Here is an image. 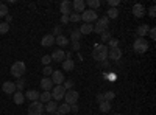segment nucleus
Returning <instances> with one entry per match:
<instances>
[{"instance_id": "f257e3e1", "label": "nucleus", "mask_w": 156, "mask_h": 115, "mask_svg": "<svg viewBox=\"0 0 156 115\" xmlns=\"http://www.w3.org/2000/svg\"><path fill=\"white\" fill-rule=\"evenodd\" d=\"M108 47L105 44H98L94 47L92 50V58L97 61V62H103V61H106L108 59Z\"/></svg>"}, {"instance_id": "f03ea898", "label": "nucleus", "mask_w": 156, "mask_h": 115, "mask_svg": "<svg viewBox=\"0 0 156 115\" xmlns=\"http://www.w3.org/2000/svg\"><path fill=\"white\" fill-rule=\"evenodd\" d=\"M9 72H11V75L14 76V78H22V75H25V72H27L25 62H22V61H16V62L11 66Z\"/></svg>"}, {"instance_id": "7ed1b4c3", "label": "nucleus", "mask_w": 156, "mask_h": 115, "mask_svg": "<svg viewBox=\"0 0 156 115\" xmlns=\"http://www.w3.org/2000/svg\"><path fill=\"white\" fill-rule=\"evenodd\" d=\"M108 25H109V19L106 16L97 19V25H94V33L101 34L103 31H108Z\"/></svg>"}, {"instance_id": "20e7f679", "label": "nucleus", "mask_w": 156, "mask_h": 115, "mask_svg": "<svg viewBox=\"0 0 156 115\" xmlns=\"http://www.w3.org/2000/svg\"><path fill=\"white\" fill-rule=\"evenodd\" d=\"M28 115H42L44 113V104L41 101H33L28 106Z\"/></svg>"}, {"instance_id": "39448f33", "label": "nucleus", "mask_w": 156, "mask_h": 115, "mask_svg": "<svg viewBox=\"0 0 156 115\" xmlns=\"http://www.w3.org/2000/svg\"><path fill=\"white\" fill-rule=\"evenodd\" d=\"M134 52L136 53H145L148 50V42L145 37H137V39L134 41Z\"/></svg>"}, {"instance_id": "423d86ee", "label": "nucleus", "mask_w": 156, "mask_h": 115, "mask_svg": "<svg viewBox=\"0 0 156 115\" xmlns=\"http://www.w3.org/2000/svg\"><path fill=\"white\" fill-rule=\"evenodd\" d=\"M78 98H80V93L76 90H66V95H64V103L72 106V104H76L78 103Z\"/></svg>"}, {"instance_id": "0eeeda50", "label": "nucleus", "mask_w": 156, "mask_h": 115, "mask_svg": "<svg viewBox=\"0 0 156 115\" xmlns=\"http://www.w3.org/2000/svg\"><path fill=\"white\" fill-rule=\"evenodd\" d=\"M50 93H51V100L58 103L59 100H64V95H66V89H64L62 86H55L53 89H51Z\"/></svg>"}, {"instance_id": "6e6552de", "label": "nucleus", "mask_w": 156, "mask_h": 115, "mask_svg": "<svg viewBox=\"0 0 156 115\" xmlns=\"http://www.w3.org/2000/svg\"><path fill=\"white\" fill-rule=\"evenodd\" d=\"M80 16H81V20H83L84 23H92V22H95V20H97V11H92V9H84Z\"/></svg>"}, {"instance_id": "1a4fd4ad", "label": "nucleus", "mask_w": 156, "mask_h": 115, "mask_svg": "<svg viewBox=\"0 0 156 115\" xmlns=\"http://www.w3.org/2000/svg\"><path fill=\"white\" fill-rule=\"evenodd\" d=\"M50 79H51V83L56 84V86H62V83L66 81V76H64V73L59 72V70H53V73H51V76H50Z\"/></svg>"}, {"instance_id": "9d476101", "label": "nucleus", "mask_w": 156, "mask_h": 115, "mask_svg": "<svg viewBox=\"0 0 156 115\" xmlns=\"http://www.w3.org/2000/svg\"><path fill=\"white\" fill-rule=\"evenodd\" d=\"M72 9H73V12H76V14H81V12L86 9V2L84 0H75V2H72Z\"/></svg>"}, {"instance_id": "9b49d317", "label": "nucleus", "mask_w": 156, "mask_h": 115, "mask_svg": "<svg viewBox=\"0 0 156 115\" xmlns=\"http://www.w3.org/2000/svg\"><path fill=\"white\" fill-rule=\"evenodd\" d=\"M108 58L112 59V61H120V59H122V50H120L119 47L109 48V50H108Z\"/></svg>"}, {"instance_id": "f8f14e48", "label": "nucleus", "mask_w": 156, "mask_h": 115, "mask_svg": "<svg viewBox=\"0 0 156 115\" xmlns=\"http://www.w3.org/2000/svg\"><path fill=\"white\" fill-rule=\"evenodd\" d=\"M59 11L62 12V16H70V12H72V2H69V0H64V2H61Z\"/></svg>"}, {"instance_id": "ddd939ff", "label": "nucleus", "mask_w": 156, "mask_h": 115, "mask_svg": "<svg viewBox=\"0 0 156 115\" xmlns=\"http://www.w3.org/2000/svg\"><path fill=\"white\" fill-rule=\"evenodd\" d=\"M2 90L8 95H12L14 92H17V89H16V84L14 83H11V81H5L2 84Z\"/></svg>"}, {"instance_id": "4468645a", "label": "nucleus", "mask_w": 156, "mask_h": 115, "mask_svg": "<svg viewBox=\"0 0 156 115\" xmlns=\"http://www.w3.org/2000/svg\"><path fill=\"white\" fill-rule=\"evenodd\" d=\"M50 58H51V61H55V62H62L64 59H66V52L58 48V50H55V52L50 55Z\"/></svg>"}, {"instance_id": "2eb2a0df", "label": "nucleus", "mask_w": 156, "mask_h": 115, "mask_svg": "<svg viewBox=\"0 0 156 115\" xmlns=\"http://www.w3.org/2000/svg\"><path fill=\"white\" fill-rule=\"evenodd\" d=\"M53 83H51V79L50 78H42L41 79V87H42V90L44 92H50L51 89H53Z\"/></svg>"}, {"instance_id": "dca6fc26", "label": "nucleus", "mask_w": 156, "mask_h": 115, "mask_svg": "<svg viewBox=\"0 0 156 115\" xmlns=\"http://www.w3.org/2000/svg\"><path fill=\"white\" fill-rule=\"evenodd\" d=\"M56 107H58V103L53 100H50L48 103H45L44 106V112H48V113H55L56 112Z\"/></svg>"}, {"instance_id": "f3484780", "label": "nucleus", "mask_w": 156, "mask_h": 115, "mask_svg": "<svg viewBox=\"0 0 156 115\" xmlns=\"http://www.w3.org/2000/svg\"><path fill=\"white\" fill-rule=\"evenodd\" d=\"M133 12H134L136 17H142V16L145 14V6L140 5V3H136V5L133 6Z\"/></svg>"}, {"instance_id": "a211bd4d", "label": "nucleus", "mask_w": 156, "mask_h": 115, "mask_svg": "<svg viewBox=\"0 0 156 115\" xmlns=\"http://www.w3.org/2000/svg\"><path fill=\"white\" fill-rule=\"evenodd\" d=\"M148 30H150V27H148L147 23H144V25H139L137 30H136V34H137L139 37H145V36L148 34Z\"/></svg>"}, {"instance_id": "6ab92c4d", "label": "nucleus", "mask_w": 156, "mask_h": 115, "mask_svg": "<svg viewBox=\"0 0 156 115\" xmlns=\"http://www.w3.org/2000/svg\"><path fill=\"white\" fill-rule=\"evenodd\" d=\"M70 112V106L69 104H66V103H62V104H58V107H56V115H66V113H69Z\"/></svg>"}, {"instance_id": "aec40b11", "label": "nucleus", "mask_w": 156, "mask_h": 115, "mask_svg": "<svg viewBox=\"0 0 156 115\" xmlns=\"http://www.w3.org/2000/svg\"><path fill=\"white\" fill-rule=\"evenodd\" d=\"M61 67H62L64 72H72L73 67H75V64H73L72 59H64V61L61 62Z\"/></svg>"}, {"instance_id": "412c9836", "label": "nucleus", "mask_w": 156, "mask_h": 115, "mask_svg": "<svg viewBox=\"0 0 156 115\" xmlns=\"http://www.w3.org/2000/svg\"><path fill=\"white\" fill-rule=\"evenodd\" d=\"M78 30H80L81 34H90V33H94V25L92 23H83Z\"/></svg>"}, {"instance_id": "4be33fe9", "label": "nucleus", "mask_w": 156, "mask_h": 115, "mask_svg": "<svg viewBox=\"0 0 156 115\" xmlns=\"http://www.w3.org/2000/svg\"><path fill=\"white\" fill-rule=\"evenodd\" d=\"M55 44H58V47H67L69 45V39L64 34H59L55 37Z\"/></svg>"}, {"instance_id": "5701e85b", "label": "nucleus", "mask_w": 156, "mask_h": 115, "mask_svg": "<svg viewBox=\"0 0 156 115\" xmlns=\"http://www.w3.org/2000/svg\"><path fill=\"white\" fill-rule=\"evenodd\" d=\"M41 44H42V47H51V45L55 44V37L51 36V34H45V36L42 37Z\"/></svg>"}, {"instance_id": "b1692460", "label": "nucleus", "mask_w": 156, "mask_h": 115, "mask_svg": "<svg viewBox=\"0 0 156 115\" xmlns=\"http://www.w3.org/2000/svg\"><path fill=\"white\" fill-rule=\"evenodd\" d=\"M12 101H14V103L16 104H22L23 103V101H25V95L22 93V92H14V93H12Z\"/></svg>"}, {"instance_id": "393cba45", "label": "nucleus", "mask_w": 156, "mask_h": 115, "mask_svg": "<svg viewBox=\"0 0 156 115\" xmlns=\"http://www.w3.org/2000/svg\"><path fill=\"white\" fill-rule=\"evenodd\" d=\"M25 98L30 100L31 103L33 101H39V92L37 90H28L27 93H25Z\"/></svg>"}, {"instance_id": "a878e982", "label": "nucleus", "mask_w": 156, "mask_h": 115, "mask_svg": "<svg viewBox=\"0 0 156 115\" xmlns=\"http://www.w3.org/2000/svg\"><path fill=\"white\" fill-rule=\"evenodd\" d=\"M83 37V34L80 33V30H72V33H70V39H72V42H80V39Z\"/></svg>"}, {"instance_id": "bb28decb", "label": "nucleus", "mask_w": 156, "mask_h": 115, "mask_svg": "<svg viewBox=\"0 0 156 115\" xmlns=\"http://www.w3.org/2000/svg\"><path fill=\"white\" fill-rule=\"evenodd\" d=\"M106 17L108 19H117V17H119V9H117V8H108Z\"/></svg>"}, {"instance_id": "cd10ccee", "label": "nucleus", "mask_w": 156, "mask_h": 115, "mask_svg": "<svg viewBox=\"0 0 156 115\" xmlns=\"http://www.w3.org/2000/svg\"><path fill=\"white\" fill-rule=\"evenodd\" d=\"M50 100H51V93H50V92H42V93H39V101H41L42 104L48 103Z\"/></svg>"}, {"instance_id": "c85d7f7f", "label": "nucleus", "mask_w": 156, "mask_h": 115, "mask_svg": "<svg viewBox=\"0 0 156 115\" xmlns=\"http://www.w3.org/2000/svg\"><path fill=\"white\" fill-rule=\"evenodd\" d=\"M98 107H100V112L106 113V112H109V110H111V103H109V101H103V103H100V104H98Z\"/></svg>"}, {"instance_id": "c756f323", "label": "nucleus", "mask_w": 156, "mask_h": 115, "mask_svg": "<svg viewBox=\"0 0 156 115\" xmlns=\"http://www.w3.org/2000/svg\"><path fill=\"white\" fill-rule=\"evenodd\" d=\"M86 5H89L90 8H92V11H95V9H98V8H100L101 2H100V0H87Z\"/></svg>"}, {"instance_id": "7c9ffc66", "label": "nucleus", "mask_w": 156, "mask_h": 115, "mask_svg": "<svg viewBox=\"0 0 156 115\" xmlns=\"http://www.w3.org/2000/svg\"><path fill=\"white\" fill-rule=\"evenodd\" d=\"M69 22H73V23H78V22H81V16L80 14H76V12H70V16H69Z\"/></svg>"}, {"instance_id": "2f4dec72", "label": "nucleus", "mask_w": 156, "mask_h": 115, "mask_svg": "<svg viewBox=\"0 0 156 115\" xmlns=\"http://www.w3.org/2000/svg\"><path fill=\"white\" fill-rule=\"evenodd\" d=\"M8 31H9V23L2 22V23H0V34H6Z\"/></svg>"}, {"instance_id": "473e14b6", "label": "nucleus", "mask_w": 156, "mask_h": 115, "mask_svg": "<svg viewBox=\"0 0 156 115\" xmlns=\"http://www.w3.org/2000/svg\"><path fill=\"white\" fill-rule=\"evenodd\" d=\"M100 36H101V37H100L101 42H109V39H111V33H109V31H103Z\"/></svg>"}, {"instance_id": "72a5a7b5", "label": "nucleus", "mask_w": 156, "mask_h": 115, "mask_svg": "<svg viewBox=\"0 0 156 115\" xmlns=\"http://www.w3.org/2000/svg\"><path fill=\"white\" fill-rule=\"evenodd\" d=\"M8 16V6L0 3V17H6Z\"/></svg>"}, {"instance_id": "f704fd0d", "label": "nucleus", "mask_w": 156, "mask_h": 115, "mask_svg": "<svg viewBox=\"0 0 156 115\" xmlns=\"http://www.w3.org/2000/svg\"><path fill=\"white\" fill-rule=\"evenodd\" d=\"M51 73H53V69H51L50 66H45L44 70H42V75H45V78H50Z\"/></svg>"}, {"instance_id": "c9c22d12", "label": "nucleus", "mask_w": 156, "mask_h": 115, "mask_svg": "<svg viewBox=\"0 0 156 115\" xmlns=\"http://www.w3.org/2000/svg\"><path fill=\"white\" fill-rule=\"evenodd\" d=\"M62 87L66 89V90H72V87H73V81L72 79H66L62 83Z\"/></svg>"}, {"instance_id": "e433bc0d", "label": "nucleus", "mask_w": 156, "mask_h": 115, "mask_svg": "<svg viewBox=\"0 0 156 115\" xmlns=\"http://www.w3.org/2000/svg\"><path fill=\"white\" fill-rule=\"evenodd\" d=\"M103 95H105V100H106V101H109V103H111V100H114V98H115V93H114V92H111V90L105 92Z\"/></svg>"}, {"instance_id": "4c0bfd02", "label": "nucleus", "mask_w": 156, "mask_h": 115, "mask_svg": "<svg viewBox=\"0 0 156 115\" xmlns=\"http://www.w3.org/2000/svg\"><path fill=\"white\" fill-rule=\"evenodd\" d=\"M14 84H16V89H17V90H19V92H22V89H23V86H25V81H23L22 78H19V79H17V83H14Z\"/></svg>"}, {"instance_id": "58836bf2", "label": "nucleus", "mask_w": 156, "mask_h": 115, "mask_svg": "<svg viewBox=\"0 0 156 115\" xmlns=\"http://www.w3.org/2000/svg\"><path fill=\"white\" fill-rule=\"evenodd\" d=\"M41 62L44 64V67H45V66H50V62H51V58H50V55H45V56H42Z\"/></svg>"}, {"instance_id": "ea45409f", "label": "nucleus", "mask_w": 156, "mask_h": 115, "mask_svg": "<svg viewBox=\"0 0 156 115\" xmlns=\"http://www.w3.org/2000/svg\"><path fill=\"white\" fill-rule=\"evenodd\" d=\"M61 31H62V30H61V27H59V25H56V27L53 28V33H51V36L56 37V36H59V34H61Z\"/></svg>"}, {"instance_id": "a19ab883", "label": "nucleus", "mask_w": 156, "mask_h": 115, "mask_svg": "<svg viewBox=\"0 0 156 115\" xmlns=\"http://www.w3.org/2000/svg\"><path fill=\"white\" fill-rule=\"evenodd\" d=\"M148 16L150 17H156V8H154V5H151L148 8Z\"/></svg>"}, {"instance_id": "79ce46f5", "label": "nucleus", "mask_w": 156, "mask_h": 115, "mask_svg": "<svg viewBox=\"0 0 156 115\" xmlns=\"http://www.w3.org/2000/svg\"><path fill=\"white\" fill-rule=\"evenodd\" d=\"M119 3H120V0H108V5H109V8H115Z\"/></svg>"}, {"instance_id": "37998d69", "label": "nucleus", "mask_w": 156, "mask_h": 115, "mask_svg": "<svg viewBox=\"0 0 156 115\" xmlns=\"http://www.w3.org/2000/svg\"><path fill=\"white\" fill-rule=\"evenodd\" d=\"M148 36L151 37V39H156V28H150L148 30Z\"/></svg>"}, {"instance_id": "c03bdc74", "label": "nucleus", "mask_w": 156, "mask_h": 115, "mask_svg": "<svg viewBox=\"0 0 156 115\" xmlns=\"http://www.w3.org/2000/svg\"><path fill=\"white\" fill-rule=\"evenodd\" d=\"M117 45H119V41H117V39H109V47L111 48H115Z\"/></svg>"}, {"instance_id": "a18cd8bd", "label": "nucleus", "mask_w": 156, "mask_h": 115, "mask_svg": "<svg viewBox=\"0 0 156 115\" xmlns=\"http://www.w3.org/2000/svg\"><path fill=\"white\" fill-rule=\"evenodd\" d=\"M103 101H106V100H105V95H103V93H98V95H97V103L100 104V103H103Z\"/></svg>"}, {"instance_id": "49530a36", "label": "nucleus", "mask_w": 156, "mask_h": 115, "mask_svg": "<svg viewBox=\"0 0 156 115\" xmlns=\"http://www.w3.org/2000/svg\"><path fill=\"white\" fill-rule=\"evenodd\" d=\"M78 109H80V107H78V104H72V106H70V112H72V113H76Z\"/></svg>"}, {"instance_id": "de8ad7c7", "label": "nucleus", "mask_w": 156, "mask_h": 115, "mask_svg": "<svg viewBox=\"0 0 156 115\" xmlns=\"http://www.w3.org/2000/svg\"><path fill=\"white\" fill-rule=\"evenodd\" d=\"M72 50H80V42H72Z\"/></svg>"}, {"instance_id": "09e8293b", "label": "nucleus", "mask_w": 156, "mask_h": 115, "mask_svg": "<svg viewBox=\"0 0 156 115\" xmlns=\"http://www.w3.org/2000/svg\"><path fill=\"white\" fill-rule=\"evenodd\" d=\"M61 23H69V16H62L61 17Z\"/></svg>"}, {"instance_id": "8fccbe9b", "label": "nucleus", "mask_w": 156, "mask_h": 115, "mask_svg": "<svg viewBox=\"0 0 156 115\" xmlns=\"http://www.w3.org/2000/svg\"><path fill=\"white\" fill-rule=\"evenodd\" d=\"M101 66H103V67H108V66H109V62H108V59H106V61H103V64H101Z\"/></svg>"}, {"instance_id": "3c124183", "label": "nucleus", "mask_w": 156, "mask_h": 115, "mask_svg": "<svg viewBox=\"0 0 156 115\" xmlns=\"http://www.w3.org/2000/svg\"><path fill=\"white\" fill-rule=\"evenodd\" d=\"M9 22H11V16L8 14V16H6V23H9Z\"/></svg>"}, {"instance_id": "603ef678", "label": "nucleus", "mask_w": 156, "mask_h": 115, "mask_svg": "<svg viewBox=\"0 0 156 115\" xmlns=\"http://www.w3.org/2000/svg\"><path fill=\"white\" fill-rule=\"evenodd\" d=\"M114 115H122V113H114Z\"/></svg>"}]
</instances>
